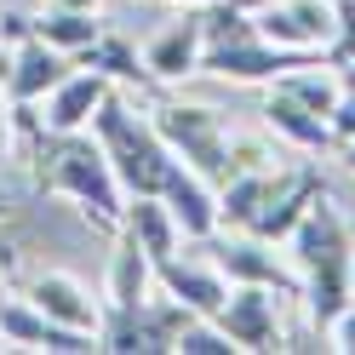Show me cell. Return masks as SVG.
Here are the masks:
<instances>
[{
  "label": "cell",
  "instance_id": "6da1fadb",
  "mask_svg": "<svg viewBox=\"0 0 355 355\" xmlns=\"http://www.w3.org/2000/svg\"><path fill=\"white\" fill-rule=\"evenodd\" d=\"M35 184L75 201L98 230H121L126 189H121V178H115V166H109V155L92 132H40Z\"/></svg>",
  "mask_w": 355,
  "mask_h": 355
},
{
  "label": "cell",
  "instance_id": "7a4b0ae2",
  "mask_svg": "<svg viewBox=\"0 0 355 355\" xmlns=\"http://www.w3.org/2000/svg\"><path fill=\"white\" fill-rule=\"evenodd\" d=\"M286 241H293V263L304 275V293H298L304 298V315H309L315 332H327L332 321H338V309L349 304V252H355L349 224L332 212L327 189L309 201V212L298 218V230Z\"/></svg>",
  "mask_w": 355,
  "mask_h": 355
},
{
  "label": "cell",
  "instance_id": "3957f363",
  "mask_svg": "<svg viewBox=\"0 0 355 355\" xmlns=\"http://www.w3.org/2000/svg\"><path fill=\"white\" fill-rule=\"evenodd\" d=\"M92 138L103 144L109 166H115L121 189H126V201L132 195H161L172 184V172L184 166L166 149V138L155 132V121L138 115V103H126L115 86H109V98L98 103V115H92Z\"/></svg>",
  "mask_w": 355,
  "mask_h": 355
},
{
  "label": "cell",
  "instance_id": "277c9868",
  "mask_svg": "<svg viewBox=\"0 0 355 355\" xmlns=\"http://www.w3.org/2000/svg\"><path fill=\"white\" fill-rule=\"evenodd\" d=\"M149 121H155V132L166 138V149L189 172H201L212 189L230 184V161H224V132L230 126H224V115H218L212 103H172V98H161L149 109Z\"/></svg>",
  "mask_w": 355,
  "mask_h": 355
},
{
  "label": "cell",
  "instance_id": "5b68a950",
  "mask_svg": "<svg viewBox=\"0 0 355 355\" xmlns=\"http://www.w3.org/2000/svg\"><path fill=\"white\" fill-rule=\"evenodd\" d=\"M212 263L224 270L230 286H270V293H281V298H298V293H304V275L286 270V263L270 252V241H258V235L218 241V247H212Z\"/></svg>",
  "mask_w": 355,
  "mask_h": 355
},
{
  "label": "cell",
  "instance_id": "8992f818",
  "mask_svg": "<svg viewBox=\"0 0 355 355\" xmlns=\"http://www.w3.org/2000/svg\"><path fill=\"white\" fill-rule=\"evenodd\" d=\"M258 35L286 52H327L332 46V0H270L258 17Z\"/></svg>",
  "mask_w": 355,
  "mask_h": 355
},
{
  "label": "cell",
  "instance_id": "52a82bcc",
  "mask_svg": "<svg viewBox=\"0 0 355 355\" xmlns=\"http://www.w3.org/2000/svg\"><path fill=\"white\" fill-rule=\"evenodd\" d=\"M212 321L230 332L235 349H286V327L275 315L270 286H230V298H224V309Z\"/></svg>",
  "mask_w": 355,
  "mask_h": 355
},
{
  "label": "cell",
  "instance_id": "ba28073f",
  "mask_svg": "<svg viewBox=\"0 0 355 355\" xmlns=\"http://www.w3.org/2000/svg\"><path fill=\"white\" fill-rule=\"evenodd\" d=\"M309 58H321V52H286V46H270L263 35H252V40H230V46H207L201 69L224 75V80H270L275 86L286 69H298Z\"/></svg>",
  "mask_w": 355,
  "mask_h": 355
},
{
  "label": "cell",
  "instance_id": "9c48e42d",
  "mask_svg": "<svg viewBox=\"0 0 355 355\" xmlns=\"http://www.w3.org/2000/svg\"><path fill=\"white\" fill-rule=\"evenodd\" d=\"M75 69V58L69 52H58L46 46L40 35H24L17 40V52H12V75H6V103L12 109H35L40 98L52 92V86Z\"/></svg>",
  "mask_w": 355,
  "mask_h": 355
},
{
  "label": "cell",
  "instance_id": "30bf717a",
  "mask_svg": "<svg viewBox=\"0 0 355 355\" xmlns=\"http://www.w3.org/2000/svg\"><path fill=\"white\" fill-rule=\"evenodd\" d=\"M0 338H6L12 349H98L92 332H75L63 327L52 315H40V309L29 298H0Z\"/></svg>",
  "mask_w": 355,
  "mask_h": 355
},
{
  "label": "cell",
  "instance_id": "8fae6325",
  "mask_svg": "<svg viewBox=\"0 0 355 355\" xmlns=\"http://www.w3.org/2000/svg\"><path fill=\"white\" fill-rule=\"evenodd\" d=\"M321 195V178L315 172H275V184H270V195H263V207H258V218L247 224V235H258V241H286L298 230V218L309 212V201Z\"/></svg>",
  "mask_w": 355,
  "mask_h": 355
},
{
  "label": "cell",
  "instance_id": "7c38bea8",
  "mask_svg": "<svg viewBox=\"0 0 355 355\" xmlns=\"http://www.w3.org/2000/svg\"><path fill=\"white\" fill-rule=\"evenodd\" d=\"M201 52H207V35H201V6H184L144 46V63L155 80H184V75H201Z\"/></svg>",
  "mask_w": 355,
  "mask_h": 355
},
{
  "label": "cell",
  "instance_id": "4fadbf2b",
  "mask_svg": "<svg viewBox=\"0 0 355 355\" xmlns=\"http://www.w3.org/2000/svg\"><path fill=\"white\" fill-rule=\"evenodd\" d=\"M155 286H161L166 298H178L184 309H195V315H207V321L230 298V281H224L218 263H195V258H178V252L155 263Z\"/></svg>",
  "mask_w": 355,
  "mask_h": 355
},
{
  "label": "cell",
  "instance_id": "5bb4252c",
  "mask_svg": "<svg viewBox=\"0 0 355 355\" xmlns=\"http://www.w3.org/2000/svg\"><path fill=\"white\" fill-rule=\"evenodd\" d=\"M24 298L40 309V315H52L63 327H75V332H92L98 338V321H103V304L86 293V286L75 275H63V270H40L29 286H24Z\"/></svg>",
  "mask_w": 355,
  "mask_h": 355
},
{
  "label": "cell",
  "instance_id": "9a60e30c",
  "mask_svg": "<svg viewBox=\"0 0 355 355\" xmlns=\"http://www.w3.org/2000/svg\"><path fill=\"white\" fill-rule=\"evenodd\" d=\"M103 98H109V75L75 63V69L63 75L46 98H40V103H46V115H40V121H46V132H86Z\"/></svg>",
  "mask_w": 355,
  "mask_h": 355
},
{
  "label": "cell",
  "instance_id": "2e32d148",
  "mask_svg": "<svg viewBox=\"0 0 355 355\" xmlns=\"http://www.w3.org/2000/svg\"><path fill=\"white\" fill-rule=\"evenodd\" d=\"M161 201L172 207V218H178V230H184V241H212V235H218V189L207 184L201 172L178 166V172H172V184L161 189Z\"/></svg>",
  "mask_w": 355,
  "mask_h": 355
},
{
  "label": "cell",
  "instance_id": "e0dca14e",
  "mask_svg": "<svg viewBox=\"0 0 355 355\" xmlns=\"http://www.w3.org/2000/svg\"><path fill=\"white\" fill-rule=\"evenodd\" d=\"M263 126L275 132V138H286L293 149H304V155H321V149H332V126L315 115V109H304L293 92H275L263 98Z\"/></svg>",
  "mask_w": 355,
  "mask_h": 355
},
{
  "label": "cell",
  "instance_id": "ac0fdd59",
  "mask_svg": "<svg viewBox=\"0 0 355 355\" xmlns=\"http://www.w3.org/2000/svg\"><path fill=\"white\" fill-rule=\"evenodd\" d=\"M121 230L138 235V247H144L155 263L184 247V230H178V218H172V207L161 201V195H132L126 212H121Z\"/></svg>",
  "mask_w": 355,
  "mask_h": 355
},
{
  "label": "cell",
  "instance_id": "d6986e66",
  "mask_svg": "<svg viewBox=\"0 0 355 355\" xmlns=\"http://www.w3.org/2000/svg\"><path fill=\"white\" fill-rule=\"evenodd\" d=\"M75 63H86V69H98V75H109V80H121V86H138V92H149V86H161L149 75V63H144V52L132 46L126 35H115V29H103L92 46H80L75 52Z\"/></svg>",
  "mask_w": 355,
  "mask_h": 355
},
{
  "label": "cell",
  "instance_id": "ffe728a7",
  "mask_svg": "<svg viewBox=\"0 0 355 355\" xmlns=\"http://www.w3.org/2000/svg\"><path fill=\"white\" fill-rule=\"evenodd\" d=\"M149 281H155V258L138 247L132 230H115V258H109V304H144L149 298Z\"/></svg>",
  "mask_w": 355,
  "mask_h": 355
},
{
  "label": "cell",
  "instance_id": "44dd1931",
  "mask_svg": "<svg viewBox=\"0 0 355 355\" xmlns=\"http://www.w3.org/2000/svg\"><path fill=\"white\" fill-rule=\"evenodd\" d=\"M275 172H235L230 184H218V230H247L263 207V195H270V184H275Z\"/></svg>",
  "mask_w": 355,
  "mask_h": 355
},
{
  "label": "cell",
  "instance_id": "7402d4cb",
  "mask_svg": "<svg viewBox=\"0 0 355 355\" xmlns=\"http://www.w3.org/2000/svg\"><path fill=\"white\" fill-rule=\"evenodd\" d=\"M35 35L46 40V46H58V52H80V46H92V40L103 35V17L98 12H80V6H58L52 0V12H40L35 17Z\"/></svg>",
  "mask_w": 355,
  "mask_h": 355
},
{
  "label": "cell",
  "instance_id": "603a6c76",
  "mask_svg": "<svg viewBox=\"0 0 355 355\" xmlns=\"http://www.w3.org/2000/svg\"><path fill=\"white\" fill-rule=\"evenodd\" d=\"M224 161H230V178L235 172H275L281 149L263 132H224Z\"/></svg>",
  "mask_w": 355,
  "mask_h": 355
},
{
  "label": "cell",
  "instance_id": "cb8c5ba5",
  "mask_svg": "<svg viewBox=\"0 0 355 355\" xmlns=\"http://www.w3.org/2000/svg\"><path fill=\"white\" fill-rule=\"evenodd\" d=\"M230 349H235L230 332L218 321H207V315H195L184 332H178V355H230Z\"/></svg>",
  "mask_w": 355,
  "mask_h": 355
},
{
  "label": "cell",
  "instance_id": "d4e9b609",
  "mask_svg": "<svg viewBox=\"0 0 355 355\" xmlns=\"http://www.w3.org/2000/svg\"><path fill=\"white\" fill-rule=\"evenodd\" d=\"M321 58L327 63H349L355 58V0H332V46Z\"/></svg>",
  "mask_w": 355,
  "mask_h": 355
},
{
  "label": "cell",
  "instance_id": "484cf974",
  "mask_svg": "<svg viewBox=\"0 0 355 355\" xmlns=\"http://www.w3.org/2000/svg\"><path fill=\"white\" fill-rule=\"evenodd\" d=\"M327 349H344V355H355V298L338 309V321L327 327Z\"/></svg>",
  "mask_w": 355,
  "mask_h": 355
},
{
  "label": "cell",
  "instance_id": "4316f807",
  "mask_svg": "<svg viewBox=\"0 0 355 355\" xmlns=\"http://www.w3.org/2000/svg\"><path fill=\"white\" fill-rule=\"evenodd\" d=\"M230 6H241V12H252V17H258L263 6H270V0H230Z\"/></svg>",
  "mask_w": 355,
  "mask_h": 355
},
{
  "label": "cell",
  "instance_id": "83f0119b",
  "mask_svg": "<svg viewBox=\"0 0 355 355\" xmlns=\"http://www.w3.org/2000/svg\"><path fill=\"white\" fill-rule=\"evenodd\" d=\"M58 6H80V12H98V0H58Z\"/></svg>",
  "mask_w": 355,
  "mask_h": 355
},
{
  "label": "cell",
  "instance_id": "f1b7e54d",
  "mask_svg": "<svg viewBox=\"0 0 355 355\" xmlns=\"http://www.w3.org/2000/svg\"><path fill=\"white\" fill-rule=\"evenodd\" d=\"M344 161H349V172H355V138H344Z\"/></svg>",
  "mask_w": 355,
  "mask_h": 355
},
{
  "label": "cell",
  "instance_id": "f546056e",
  "mask_svg": "<svg viewBox=\"0 0 355 355\" xmlns=\"http://www.w3.org/2000/svg\"><path fill=\"white\" fill-rule=\"evenodd\" d=\"M6 212H12V195H6V189H0V218H6Z\"/></svg>",
  "mask_w": 355,
  "mask_h": 355
},
{
  "label": "cell",
  "instance_id": "4dcf8cb0",
  "mask_svg": "<svg viewBox=\"0 0 355 355\" xmlns=\"http://www.w3.org/2000/svg\"><path fill=\"white\" fill-rule=\"evenodd\" d=\"M349 298H355V252H349Z\"/></svg>",
  "mask_w": 355,
  "mask_h": 355
},
{
  "label": "cell",
  "instance_id": "1f68e13d",
  "mask_svg": "<svg viewBox=\"0 0 355 355\" xmlns=\"http://www.w3.org/2000/svg\"><path fill=\"white\" fill-rule=\"evenodd\" d=\"M178 6H207V0H178Z\"/></svg>",
  "mask_w": 355,
  "mask_h": 355
}]
</instances>
